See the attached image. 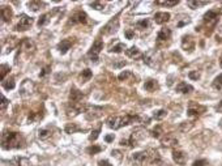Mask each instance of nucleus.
<instances>
[{"instance_id":"27","label":"nucleus","mask_w":222,"mask_h":166,"mask_svg":"<svg viewBox=\"0 0 222 166\" xmlns=\"http://www.w3.org/2000/svg\"><path fill=\"white\" fill-rule=\"evenodd\" d=\"M13 165L14 166H29L30 165V161L25 157H16L13 160Z\"/></svg>"},{"instance_id":"20","label":"nucleus","mask_w":222,"mask_h":166,"mask_svg":"<svg viewBox=\"0 0 222 166\" xmlns=\"http://www.w3.org/2000/svg\"><path fill=\"white\" fill-rule=\"evenodd\" d=\"M0 14H1V21L3 22H9L13 17V12L9 7H1L0 9Z\"/></svg>"},{"instance_id":"21","label":"nucleus","mask_w":222,"mask_h":166,"mask_svg":"<svg viewBox=\"0 0 222 166\" xmlns=\"http://www.w3.org/2000/svg\"><path fill=\"white\" fill-rule=\"evenodd\" d=\"M20 45H21V47L26 51V52H33V51L35 50V43L30 38H24L22 41H21Z\"/></svg>"},{"instance_id":"45","label":"nucleus","mask_w":222,"mask_h":166,"mask_svg":"<svg viewBox=\"0 0 222 166\" xmlns=\"http://www.w3.org/2000/svg\"><path fill=\"white\" fill-rule=\"evenodd\" d=\"M99 134H101V126H99L97 129H94V131H92V134L89 135V140L90 141H94V140H97L99 136Z\"/></svg>"},{"instance_id":"10","label":"nucleus","mask_w":222,"mask_h":166,"mask_svg":"<svg viewBox=\"0 0 222 166\" xmlns=\"http://www.w3.org/2000/svg\"><path fill=\"white\" fill-rule=\"evenodd\" d=\"M86 22H88V14L85 13L84 11L75 12V13L71 16V19H69V24H72V25H76V24L85 25Z\"/></svg>"},{"instance_id":"42","label":"nucleus","mask_w":222,"mask_h":166,"mask_svg":"<svg viewBox=\"0 0 222 166\" xmlns=\"http://www.w3.org/2000/svg\"><path fill=\"white\" fill-rule=\"evenodd\" d=\"M187 4H188V7H190V8L196 9V8L200 7V5H206V4H208V1H192V0H191V1H188Z\"/></svg>"},{"instance_id":"34","label":"nucleus","mask_w":222,"mask_h":166,"mask_svg":"<svg viewBox=\"0 0 222 166\" xmlns=\"http://www.w3.org/2000/svg\"><path fill=\"white\" fill-rule=\"evenodd\" d=\"M123 50H126V45L121 43V42H119V43H116L115 46H112L108 51H110V52H115V54H120Z\"/></svg>"},{"instance_id":"25","label":"nucleus","mask_w":222,"mask_h":166,"mask_svg":"<svg viewBox=\"0 0 222 166\" xmlns=\"http://www.w3.org/2000/svg\"><path fill=\"white\" fill-rule=\"evenodd\" d=\"M126 54H127V56H128V58H132V59H137V58L141 56V52H140V50L136 46H132L129 50H127Z\"/></svg>"},{"instance_id":"11","label":"nucleus","mask_w":222,"mask_h":166,"mask_svg":"<svg viewBox=\"0 0 222 166\" xmlns=\"http://www.w3.org/2000/svg\"><path fill=\"white\" fill-rule=\"evenodd\" d=\"M119 29V16H116L115 19H112L110 22H107L105 26H103L102 29V34H112V33H115L116 30Z\"/></svg>"},{"instance_id":"43","label":"nucleus","mask_w":222,"mask_h":166,"mask_svg":"<svg viewBox=\"0 0 222 166\" xmlns=\"http://www.w3.org/2000/svg\"><path fill=\"white\" fill-rule=\"evenodd\" d=\"M133 75H132V72L131 71H123L121 73H119V76H118V78H119L120 81H126L127 78H129V77H132Z\"/></svg>"},{"instance_id":"26","label":"nucleus","mask_w":222,"mask_h":166,"mask_svg":"<svg viewBox=\"0 0 222 166\" xmlns=\"http://www.w3.org/2000/svg\"><path fill=\"white\" fill-rule=\"evenodd\" d=\"M80 131H85L81 127H78L76 123H68L65 126V132L67 134H75V132H80Z\"/></svg>"},{"instance_id":"16","label":"nucleus","mask_w":222,"mask_h":166,"mask_svg":"<svg viewBox=\"0 0 222 166\" xmlns=\"http://www.w3.org/2000/svg\"><path fill=\"white\" fill-rule=\"evenodd\" d=\"M85 98V94L81 90L76 89V88H71L69 90V99L71 102H77V103H81V101Z\"/></svg>"},{"instance_id":"39","label":"nucleus","mask_w":222,"mask_h":166,"mask_svg":"<svg viewBox=\"0 0 222 166\" xmlns=\"http://www.w3.org/2000/svg\"><path fill=\"white\" fill-rule=\"evenodd\" d=\"M166 110H163V109H161V110H157V111H154V114H153V118L156 120H161V119H163V118L166 116Z\"/></svg>"},{"instance_id":"38","label":"nucleus","mask_w":222,"mask_h":166,"mask_svg":"<svg viewBox=\"0 0 222 166\" xmlns=\"http://www.w3.org/2000/svg\"><path fill=\"white\" fill-rule=\"evenodd\" d=\"M213 88L217 90H222V73L218 75V76L214 78V81H213Z\"/></svg>"},{"instance_id":"33","label":"nucleus","mask_w":222,"mask_h":166,"mask_svg":"<svg viewBox=\"0 0 222 166\" xmlns=\"http://www.w3.org/2000/svg\"><path fill=\"white\" fill-rule=\"evenodd\" d=\"M14 86H16V84H14L13 77H11V78H8V80L3 81V88H4L5 90H12V89H14Z\"/></svg>"},{"instance_id":"30","label":"nucleus","mask_w":222,"mask_h":166,"mask_svg":"<svg viewBox=\"0 0 222 166\" xmlns=\"http://www.w3.org/2000/svg\"><path fill=\"white\" fill-rule=\"evenodd\" d=\"M51 136V129L50 128H42L38 131V137L41 140H47Z\"/></svg>"},{"instance_id":"48","label":"nucleus","mask_w":222,"mask_h":166,"mask_svg":"<svg viewBox=\"0 0 222 166\" xmlns=\"http://www.w3.org/2000/svg\"><path fill=\"white\" fill-rule=\"evenodd\" d=\"M188 76H190L191 80H199V78H200V72H197V71H191L190 73H188Z\"/></svg>"},{"instance_id":"13","label":"nucleus","mask_w":222,"mask_h":166,"mask_svg":"<svg viewBox=\"0 0 222 166\" xmlns=\"http://www.w3.org/2000/svg\"><path fill=\"white\" fill-rule=\"evenodd\" d=\"M161 144L165 148H172L178 145V139L172 134H166L163 137H161Z\"/></svg>"},{"instance_id":"7","label":"nucleus","mask_w":222,"mask_h":166,"mask_svg":"<svg viewBox=\"0 0 222 166\" xmlns=\"http://www.w3.org/2000/svg\"><path fill=\"white\" fill-rule=\"evenodd\" d=\"M206 111V107L203 106V105H199L197 102L191 101L190 105H188V110H187V115L191 118H197L200 116L201 114H204Z\"/></svg>"},{"instance_id":"55","label":"nucleus","mask_w":222,"mask_h":166,"mask_svg":"<svg viewBox=\"0 0 222 166\" xmlns=\"http://www.w3.org/2000/svg\"><path fill=\"white\" fill-rule=\"evenodd\" d=\"M220 65H221V68H222V59L220 60Z\"/></svg>"},{"instance_id":"1","label":"nucleus","mask_w":222,"mask_h":166,"mask_svg":"<svg viewBox=\"0 0 222 166\" xmlns=\"http://www.w3.org/2000/svg\"><path fill=\"white\" fill-rule=\"evenodd\" d=\"M24 137L19 132L13 131H5L1 136V147L3 149H17V148L24 147Z\"/></svg>"},{"instance_id":"23","label":"nucleus","mask_w":222,"mask_h":166,"mask_svg":"<svg viewBox=\"0 0 222 166\" xmlns=\"http://www.w3.org/2000/svg\"><path fill=\"white\" fill-rule=\"evenodd\" d=\"M170 37H171V30L167 28H162L157 34L158 41H166V39H169Z\"/></svg>"},{"instance_id":"9","label":"nucleus","mask_w":222,"mask_h":166,"mask_svg":"<svg viewBox=\"0 0 222 166\" xmlns=\"http://www.w3.org/2000/svg\"><path fill=\"white\" fill-rule=\"evenodd\" d=\"M33 22H34L33 17L28 16V14H21L19 24L16 25V30L17 32H25V30H28L33 25Z\"/></svg>"},{"instance_id":"46","label":"nucleus","mask_w":222,"mask_h":166,"mask_svg":"<svg viewBox=\"0 0 222 166\" xmlns=\"http://www.w3.org/2000/svg\"><path fill=\"white\" fill-rule=\"evenodd\" d=\"M0 98H1V103H0V110H1V113H4L5 111V109H7V106H8V103H9V102H8V99L4 97V96H0Z\"/></svg>"},{"instance_id":"5","label":"nucleus","mask_w":222,"mask_h":166,"mask_svg":"<svg viewBox=\"0 0 222 166\" xmlns=\"http://www.w3.org/2000/svg\"><path fill=\"white\" fill-rule=\"evenodd\" d=\"M86 111V106H84L83 103H77V102H69L67 105V115L69 118H75L78 114L85 113Z\"/></svg>"},{"instance_id":"36","label":"nucleus","mask_w":222,"mask_h":166,"mask_svg":"<svg viewBox=\"0 0 222 166\" xmlns=\"http://www.w3.org/2000/svg\"><path fill=\"white\" fill-rule=\"evenodd\" d=\"M157 5H163V7H175L176 4H179V0L176 1H167V0H157Z\"/></svg>"},{"instance_id":"35","label":"nucleus","mask_w":222,"mask_h":166,"mask_svg":"<svg viewBox=\"0 0 222 166\" xmlns=\"http://www.w3.org/2000/svg\"><path fill=\"white\" fill-rule=\"evenodd\" d=\"M11 71V67L8 64H5V63H3L1 65H0V77H1V80H4L5 78V75L9 73Z\"/></svg>"},{"instance_id":"15","label":"nucleus","mask_w":222,"mask_h":166,"mask_svg":"<svg viewBox=\"0 0 222 166\" xmlns=\"http://www.w3.org/2000/svg\"><path fill=\"white\" fill-rule=\"evenodd\" d=\"M72 45H73V38L62 39V42H59V45H57V50H59V52L62 55H64V54L68 52V50L72 47Z\"/></svg>"},{"instance_id":"19","label":"nucleus","mask_w":222,"mask_h":166,"mask_svg":"<svg viewBox=\"0 0 222 166\" xmlns=\"http://www.w3.org/2000/svg\"><path fill=\"white\" fill-rule=\"evenodd\" d=\"M153 19H154V21H156V24L162 25V24H165L170 20V13L169 12H157V13L154 14Z\"/></svg>"},{"instance_id":"29","label":"nucleus","mask_w":222,"mask_h":166,"mask_svg":"<svg viewBox=\"0 0 222 166\" xmlns=\"http://www.w3.org/2000/svg\"><path fill=\"white\" fill-rule=\"evenodd\" d=\"M45 5H46V3H43V1H29L28 3L29 9H32V11H34V12L39 11V8L45 7Z\"/></svg>"},{"instance_id":"4","label":"nucleus","mask_w":222,"mask_h":166,"mask_svg":"<svg viewBox=\"0 0 222 166\" xmlns=\"http://www.w3.org/2000/svg\"><path fill=\"white\" fill-rule=\"evenodd\" d=\"M103 42L101 39H97L96 42L92 45V47H90V50L88 51V58H89L92 62H98V58H99V54H101V51L103 50Z\"/></svg>"},{"instance_id":"8","label":"nucleus","mask_w":222,"mask_h":166,"mask_svg":"<svg viewBox=\"0 0 222 166\" xmlns=\"http://www.w3.org/2000/svg\"><path fill=\"white\" fill-rule=\"evenodd\" d=\"M159 62H161L159 56H158V54L156 52V51H149V52H147L144 55V63L152 68L159 67Z\"/></svg>"},{"instance_id":"52","label":"nucleus","mask_w":222,"mask_h":166,"mask_svg":"<svg viewBox=\"0 0 222 166\" xmlns=\"http://www.w3.org/2000/svg\"><path fill=\"white\" fill-rule=\"evenodd\" d=\"M121 153L119 152V150H112V152H111V156L112 157H115V158H118V160H121Z\"/></svg>"},{"instance_id":"32","label":"nucleus","mask_w":222,"mask_h":166,"mask_svg":"<svg viewBox=\"0 0 222 166\" xmlns=\"http://www.w3.org/2000/svg\"><path fill=\"white\" fill-rule=\"evenodd\" d=\"M50 16H51L50 13H45V14H42V16L39 17V20H38V26L39 28H41V26L47 25V24L50 22Z\"/></svg>"},{"instance_id":"41","label":"nucleus","mask_w":222,"mask_h":166,"mask_svg":"<svg viewBox=\"0 0 222 166\" xmlns=\"http://www.w3.org/2000/svg\"><path fill=\"white\" fill-rule=\"evenodd\" d=\"M101 150H102V148L99 147V145H92V147L88 148L86 152L89 153V155H92V156H93V155H97V153H99Z\"/></svg>"},{"instance_id":"22","label":"nucleus","mask_w":222,"mask_h":166,"mask_svg":"<svg viewBox=\"0 0 222 166\" xmlns=\"http://www.w3.org/2000/svg\"><path fill=\"white\" fill-rule=\"evenodd\" d=\"M193 90V86L190 85V84L184 83V81H180V83L176 85V92H180L183 94H187V93H191Z\"/></svg>"},{"instance_id":"6","label":"nucleus","mask_w":222,"mask_h":166,"mask_svg":"<svg viewBox=\"0 0 222 166\" xmlns=\"http://www.w3.org/2000/svg\"><path fill=\"white\" fill-rule=\"evenodd\" d=\"M221 14V11L220 9H212V11H208L203 16L204 19V24L208 25L209 28H213L216 24L218 22V17Z\"/></svg>"},{"instance_id":"37","label":"nucleus","mask_w":222,"mask_h":166,"mask_svg":"<svg viewBox=\"0 0 222 166\" xmlns=\"http://www.w3.org/2000/svg\"><path fill=\"white\" fill-rule=\"evenodd\" d=\"M192 127H193L192 122H183V123H180V126H179V131L180 132H188Z\"/></svg>"},{"instance_id":"18","label":"nucleus","mask_w":222,"mask_h":166,"mask_svg":"<svg viewBox=\"0 0 222 166\" xmlns=\"http://www.w3.org/2000/svg\"><path fill=\"white\" fill-rule=\"evenodd\" d=\"M182 47H183V50L185 51H190V52H192L193 49H195V41L193 38L191 37V35H184L183 39H182Z\"/></svg>"},{"instance_id":"47","label":"nucleus","mask_w":222,"mask_h":166,"mask_svg":"<svg viewBox=\"0 0 222 166\" xmlns=\"http://www.w3.org/2000/svg\"><path fill=\"white\" fill-rule=\"evenodd\" d=\"M90 5L94 8V9H102L103 7H105V3H101V1H93V3H90Z\"/></svg>"},{"instance_id":"2","label":"nucleus","mask_w":222,"mask_h":166,"mask_svg":"<svg viewBox=\"0 0 222 166\" xmlns=\"http://www.w3.org/2000/svg\"><path fill=\"white\" fill-rule=\"evenodd\" d=\"M139 120L140 118L137 115H132V114H127L124 116H110L107 119V126L111 129H119L135 122H139Z\"/></svg>"},{"instance_id":"49","label":"nucleus","mask_w":222,"mask_h":166,"mask_svg":"<svg viewBox=\"0 0 222 166\" xmlns=\"http://www.w3.org/2000/svg\"><path fill=\"white\" fill-rule=\"evenodd\" d=\"M192 166H208V161L206 160H196Z\"/></svg>"},{"instance_id":"28","label":"nucleus","mask_w":222,"mask_h":166,"mask_svg":"<svg viewBox=\"0 0 222 166\" xmlns=\"http://www.w3.org/2000/svg\"><path fill=\"white\" fill-rule=\"evenodd\" d=\"M92 76H93V72L90 71L89 68L84 69L83 73L80 75V80H81V83H86V81H89L90 78H92Z\"/></svg>"},{"instance_id":"24","label":"nucleus","mask_w":222,"mask_h":166,"mask_svg":"<svg viewBox=\"0 0 222 166\" xmlns=\"http://www.w3.org/2000/svg\"><path fill=\"white\" fill-rule=\"evenodd\" d=\"M159 88V85H158V83L156 80H148V81H145V84H144V89L145 90H148V92H156V90Z\"/></svg>"},{"instance_id":"54","label":"nucleus","mask_w":222,"mask_h":166,"mask_svg":"<svg viewBox=\"0 0 222 166\" xmlns=\"http://www.w3.org/2000/svg\"><path fill=\"white\" fill-rule=\"evenodd\" d=\"M105 140H106V143H111V141H114V134L107 135V136L105 137Z\"/></svg>"},{"instance_id":"51","label":"nucleus","mask_w":222,"mask_h":166,"mask_svg":"<svg viewBox=\"0 0 222 166\" xmlns=\"http://www.w3.org/2000/svg\"><path fill=\"white\" fill-rule=\"evenodd\" d=\"M50 69H51L50 65H46V67H45V68L41 71V73H39V77H45V76H46V75L48 73V72H50Z\"/></svg>"},{"instance_id":"44","label":"nucleus","mask_w":222,"mask_h":166,"mask_svg":"<svg viewBox=\"0 0 222 166\" xmlns=\"http://www.w3.org/2000/svg\"><path fill=\"white\" fill-rule=\"evenodd\" d=\"M162 134H163V129H162V127H161V126H157V127L154 128L153 131H152V136L156 137V139H159Z\"/></svg>"},{"instance_id":"53","label":"nucleus","mask_w":222,"mask_h":166,"mask_svg":"<svg viewBox=\"0 0 222 166\" xmlns=\"http://www.w3.org/2000/svg\"><path fill=\"white\" fill-rule=\"evenodd\" d=\"M98 166H112V165L107 160H101V161H98Z\"/></svg>"},{"instance_id":"50","label":"nucleus","mask_w":222,"mask_h":166,"mask_svg":"<svg viewBox=\"0 0 222 166\" xmlns=\"http://www.w3.org/2000/svg\"><path fill=\"white\" fill-rule=\"evenodd\" d=\"M124 35H126L127 39H133V38H135V32H133V30H131V29H128V30H126V32H124Z\"/></svg>"},{"instance_id":"17","label":"nucleus","mask_w":222,"mask_h":166,"mask_svg":"<svg viewBox=\"0 0 222 166\" xmlns=\"http://www.w3.org/2000/svg\"><path fill=\"white\" fill-rule=\"evenodd\" d=\"M172 160H174V162H176L178 165L183 166V165H185V162H187V155H185L184 152H182V150H174V152H172Z\"/></svg>"},{"instance_id":"12","label":"nucleus","mask_w":222,"mask_h":166,"mask_svg":"<svg viewBox=\"0 0 222 166\" xmlns=\"http://www.w3.org/2000/svg\"><path fill=\"white\" fill-rule=\"evenodd\" d=\"M148 157H149V155L147 152H137L131 156V161L136 166H141L145 164V161H148Z\"/></svg>"},{"instance_id":"31","label":"nucleus","mask_w":222,"mask_h":166,"mask_svg":"<svg viewBox=\"0 0 222 166\" xmlns=\"http://www.w3.org/2000/svg\"><path fill=\"white\" fill-rule=\"evenodd\" d=\"M43 118V113L39 114V111H30L29 114V122H37Z\"/></svg>"},{"instance_id":"40","label":"nucleus","mask_w":222,"mask_h":166,"mask_svg":"<svg viewBox=\"0 0 222 166\" xmlns=\"http://www.w3.org/2000/svg\"><path fill=\"white\" fill-rule=\"evenodd\" d=\"M149 26V20L148 19H144V20H140L136 22V28L140 29V30H144V29H147Z\"/></svg>"},{"instance_id":"3","label":"nucleus","mask_w":222,"mask_h":166,"mask_svg":"<svg viewBox=\"0 0 222 166\" xmlns=\"http://www.w3.org/2000/svg\"><path fill=\"white\" fill-rule=\"evenodd\" d=\"M34 90H35V84H34V81L33 80H30V78H25V80L21 83V85H20L21 97H24V98L30 97V96L34 93Z\"/></svg>"},{"instance_id":"14","label":"nucleus","mask_w":222,"mask_h":166,"mask_svg":"<svg viewBox=\"0 0 222 166\" xmlns=\"http://www.w3.org/2000/svg\"><path fill=\"white\" fill-rule=\"evenodd\" d=\"M86 118L88 119H97L103 114V109L102 107H97V106H86Z\"/></svg>"}]
</instances>
